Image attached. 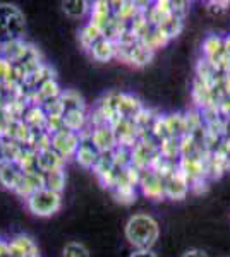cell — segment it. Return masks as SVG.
Instances as JSON below:
<instances>
[{"mask_svg": "<svg viewBox=\"0 0 230 257\" xmlns=\"http://www.w3.org/2000/svg\"><path fill=\"white\" fill-rule=\"evenodd\" d=\"M160 235V226L157 219L149 214H134L125 225V238L136 250H151Z\"/></svg>", "mask_w": 230, "mask_h": 257, "instance_id": "obj_1", "label": "cell"}, {"mask_svg": "<svg viewBox=\"0 0 230 257\" xmlns=\"http://www.w3.org/2000/svg\"><path fill=\"white\" fill-rule=\"evenodd\" d=\"M26 206L35 216L48 218L60 209L62 197H60V194L53 192V190L40 189L26 199Z\"/></svg>", "mask_w": 230, "mask_h": 257, "instance_id": "obj_2", "label": "cell"}, {"mask_svg": "<svg viewBox=\"0 0 230 257\" xmlns=\"http://www.w3.org/2000/svg\"><path fill=\"white\" fill-rule=\"evenodd\" d=\"M24 30V16L14 6H0V47L9 40L21 38Z\"/></svg>", "mask_w": 230, "mask_h": 257, "instance_id": "obj_3", "label": "cell"}, {"mask_svg": "<svg viewBox=\"0 0 230 257\" xmlns=\"http://www.w3.org/2000/svg\"><path fill=\"white\" fill-rule=\"evenodd\" d=\"M79 146H81V138H79L78 132H72L69 128H62V131L52 136V149L58 153L64 160L76 156Z\"/></svg>", "mask_w": 230, "mask_h": 257, "instance_id": "obj_4", "label": "cell"}, {"mask_svg": "<svg viewBox=\"0 0 230 257\" xmlns=\"http://www.w3.org/2000/svg\"><path fill=\"white\" fill-rule=\"evenodd\" d=\"M141 190L146 197L153 199V201H160L165 197V184H163V178L155 173L153 170H143L141 172V180H139Z\"/></svg>", "mask_w": 230, "mask_h": 257, "instance_id": "obj_5", "label": "cell"}, {"mask_svg": "<svg viewBox=\"0 0 230 257\" xmlns=\"http://www.w3.org/2000/svg\"><path fill=\"white\" fill-rule=\"evenodd\" d=\"M91 144L98 149L100 153H112L119 146L117 143V136L114 128L110 125H98L91 128Z\"/></svg>", "mask_w": 230, "mask_h": 257, "instance_id": "obj_6", "label": "cell"}, {"mask_svg": "<svg viewBox=\"0 0 230 257\" xmlns=\"http://www.w3.org/2000/svg\"><path fill=\"white\" fill-rule=\"evenodd\" d=\"M163 184H165V197H170L174 201H181L189 192V180L179 167L172 175L163 178Z\"/></svg>", "mask_w": 230, "mask_h": 257, "instance_id": "obj_7", "label": "cell"}, {"mask_svg": "<svg viewBox=\"0 0 230 257\" xmlns=\"http://www.w3.org/2000/svg\"><path fill=\"white\" fill-rule=\"evenodd\" d=\"M112 21H114V7H112V2H103V0L93 2L90 24H93L102 33H105L107 28L112 24Z\"/></svg>", "mask_w": 230, "mask_h": 257, "instance_id": "obj_8", "label": "cell"}, {"mask_svg": "<svg viewBox=\"0 0 230 257\" xmlns=\"http://www.w3.org/2000/svg\"><path fill=\"white\" fill-rule=\"evenodd\" d=\"M40 189H45V175L40 170H36V172H28L21 175L14 192L28 199L31 194H35Z\"/></svg>", "mask_w": 230, "mask_h": 257, "instance_id": "obj_9", "label": "cell"}, {"mask_svg": "<svg viewBox=\"0 0 230 257\" xmlns=\"http://www.w3.org/2000/svg\"><path fill=\"white\" fill-rule=\"evenodd\" d=\"M9 257H40V254L31 238L19 235L9 242Z\"/></svg>", "mask_w": 230, "mask_h": 257, "instance_id": "obj_10", "label": "cell"}, {"mask_svg": "<svg viewBox=\"0 0 230 257\" xmlns=\"http://www.w3.org/2000/svg\"><path fill=\"white\" fill-rule=\"evenodd\" d=\"M228 170H230V156L225 155L220 148L211 151L210 158H208V175H211L213 178H220Z\"/></svg>", "mask_w": 230, "mask_h": 257, "instance_id": "obj_11", "label": "cell"}, {"mask_svg": "<svg viewBox=\"0 0 230 257\" xmlns=\"http://www.w3.org/2000/svg\"><path fill=\"white\" fill-rule=\"evenodd\" d=\"M141 110H143V105L132 94H125V93L117 94V111H119V115L122 118L132 120Z\"/></svg>", "mask_w": 230, "mask_h": 257, "instance_id": "obj_12", "label": "cell"}, {"mask_svg": "<svg viewBox=\"0 0 230 257\" xmlns=\"http://www.w3.org/2000/svg\"><path fill=\"white\" fill-rule=\"evenodd\" d=\"M64 163H65V160L62 158L58 153L53 151L52 148L38 153V170L41 173H48V172H53V170L62 168Z\"/></svg>", "mask_w": 230, "mask_h": 257, "instance_id": "obj_13", "label": "cell"}, {"mask_svg": "<svg viewBox=\"0 0 230 257\" xmlns=\"http://www.w3.org/2000/svg\"><path fill=\"white\" fill-rule=\"evenodd\" d=\"M74 158L83 168H93L100 158V151L91 144V141H81V146Z\"/></svg>", "mask_w": 230, "mask_h": 257, "instance_id": "obj_14", "label": "cell"}, {"mask_svg": "<svg viewBox=\"0 0 230 257\" xmlns=\"http://www.w3.org/2000/svg\"><path fill=\"white\" fill-rule=\"evenodd\" d=\"M91 55H93L95 60L98 62H107L110 59H114L117 57V43L108 38H102L100 41H96V43L91 47Z\"/></svg>", "mask_w": 230, "mask_h": 257, "instance_id": "obj_15", "label": "cell"}, {"mask_svg": "<svg viewBox=\"0 0 230 257\" xmlns=\"http://www.w3.org/2000/svg\"><path fill=\"white\" fill-rule=\"evenodd\" d=\"M47 113L41 106H28V110L24 111L23 122L31 128V131H45L47 125Z\"/></svg>", "mask_w": 230, "mask_h": 257, "instance_id": "obj_16", "label": "cell"}, {"mask_svg": "<svg viewBox=\"0 0 230 257\" xmlns=\"http://www.w3.org/2000/svg\"><path fill=\"white\" fill-rule=\"evenodd\" d=\"M165 125H167V132H169V138L182 139L184 136H187L186 115L182 113L169 115V117H165Z\"/></svg>", "mask_w": 230, "mask_h": 257, "instance_id": "obj_17", "label": "cell"}, {"mask_svg": "<svg viewBox=\"0 0 230 257\" xmlns=\"http://www.w3.org/2000/svg\"><path fill=\"white\" fill-rule=\"evenodd\" d=\"M169 41H170L169 35H167L163 30H160V28H151V30H149L143 38H141V43H143L144 47L153 53L157 52L158 48L165 47Z\"/></svg>", "mask_w": 230, "mask_h": 257, "instance_id": "obj_18", "label": "cell"}, {"mask_svg": "<svg viewBox=\"0 0 230 257\" xmlns=\"http://www.w3.org/2000/svg\"><path fill=\"white\" fill-rule=\"evenodd\" d=\"M21 175H23V172L16 163H4L0 167V185H4L9 190H14Z\"/></svg>", "mask_w": 230, "mask_h": 257, "instance_id": "obj_19", "label": "cell"}, {"mask_svg": "<svg viewBox=\"0 0 230 257\" xmlns=\"http://www.w3.org/2000/svg\"><path fill=\"white\" fill-rule=\"evenodd\" d=\"M86 123H88L86 110H72L64 113V127L69 128V131L79 134L81 131H85Z\"/></svg>", "mask_w": 230, "mask_h": 257, "instance_id": "obj_20", "label": "cell"}, {"mask_svg": "<svg viewBox=\"0 0 230 257\" xmlns=\"http://www.w3.org/2000/svg\"><path fill=\"white\" fill-rule=\"evenodd\" d=\"M16 165H18L23 173L36 172L38 170V153L31 148H24L23 153L19 155L18 161H16Z\"/></svg>", "mask_w": 230, "mask_h": 257, "instance_id": "obj_21", "label": "cell"}, {"mask_svg": "<svg viewBox=\"0 0 230 257\" xmlns=\"http://www.w3.org/2000/svg\"><path fill=\"white\" fill-rule=\"evenodd\" d=\"M223 40L216 35L208 36L206 40L203 41V53H204V59L208 60H215L216 57H220L223 53Z\"/></svg>", "mask_w": 230, "mask_h": 257, "instance_id": "obj_22", "label": "cell"}, {"mask_svg": "<svg viewBox=\"0 0 230 257\" xmlns=\"http://www.w3.org/2000/svg\"><path fill=\"white\" fill-rule=\"evenodd\" d=\"M60 101H62V105H64V113L65 111H72V110H86L85 99H83L81 94L76 93V91H62Z\"/></svg>", "mask_w": 230, "mask_h": 257, "instance_id": "obj_23", "label": "cell"}, {"mask_svg": "<svg viewBox=\"0 0 230 257\" xmlns=\"http://www.w3.org/2000/svg\"><path fill=\"white\" fill-rule=\"evenodd\" d=\"M43 175H45V189L53 190V192L60 194V190L64 189V185H65V173H64V168L53 170V172L43 173Z\"/></svg>", "mask_w": 230, "mask_h": 257, "instance_id": "obj_24", "label": "cell"}, {"mask_svg": "<svg viewBox=\"0 0 230 257\" xmlns=\"http://www.w3.org/2000/svg\"><path fill=\"white\" fill-rule=\"evenodd\" d=\"M91 4L90 2H85V0H67V2H62V9H64L65 14L69 18H83L88 11L91 9Z\"/></svg>", "mask_w": 230, "mask_h": 257, "instance_id": "obj_25", "label": "cell"}, {"mask_svg": "<svg viewBox=\"0 0 230 257\" xmlns=\"http://www.w3.org/2000/svg\"><path fill=\"white\" fill-rule=\"evenodd\" d=\"M0 144H2V151H4V158H6L7 163H16L19 158V155L23 153L24 146H21L18 141L14 139H0Z\"/></svg>", "mask_w": 230, "mask_h": 257, "instance_id": "obj_26", "label": "cell"}, {"mask_svg": "<svg viewBox=\"0 0 230 257\" xmlns=\"http://www.w3.org/2000/svg\"><path fill=\"white\" fill-rule=\"evenodd\" d=\"M102 38H103V33L90 23L83 28L81 35H79V40H81L83 48H86V50H91V47H93L96 41H100Z\"/></svg>", "mask_w": 230, "mask_h": 257, "instance_id": "obj_27", "label": "cell"}, {"mask_svg": "<svg viewBox=\"0 0 230 257\" xmlns=\"http://www.w3.org/2000/svg\"><path fill=\"white\" fill-rule=\"evenodd\" d=\"M182 18H179V16H172L170 19H167L165 23L160 26V30H163L169 35V38H174V36H177L179 33L182 31Z\"/></svg>", "mask_w": 230, "mask_h": 257, "instance_id": "obj_28", "label": "cell"}, {"mask_svg": "<svg viewBox=\"0 0 230 257\" xmlns=\"http://www.w3.org/2000/svg\"><path fill=\"white\" fill-rule=\"evenodd\" d=\"M62 257H90V252H88V248L83 245V243L69 242L67 245L64 247Z\"/></svg>", "mask_w": 230, "mask_h": 257, "instance_id": "obj_29", "label": "cell"}, {"mask_svg": "<svg viewBox=\"0 0 230 257\" xmlns=\"http://www.w3.org/2000/svg\"><path fill=\"white\" fill-rule=\"evenodd\" d=\"M228 6H230L228 2H210L208 4V11L210 12L216 11V14H218V12H221V11H227Z\"/></svg>", "mask_w": 230, "mask_h": 257, "instance_id": "obj_30", "label": "cell"}, {"mask_svg": "<svg viewBox=\"0 0 230 257\" xmlns=\"http://www.w3.org/2000/svg\"><path fill=\"white\" fill-rule=\"evenodd\" d=\"M182 257H208V254H204L199 248H192V250H187Z\"/></svg>", "mask_w": 230, "mask_h": 257, "instance_id": "obj_31", "label": "cell"}, {"mask_svg": "<svg viewBox=\"0 0 230 257\" xmlns=\"http://www.w3.org/2000/svg\"><path fill=\"white\" fill-rule=\"evenodd\" d=\"M131 257H158L153 250H136Z\"/></svg>", "mask_w": 230, "mask_h": 257, "instance_id": "obj_32", "label": "cell"}, {"mask_svg": "<svg viewBox=\"0 0 230 257\" xmlns=\"http://www.w3.org/2000/svg\"><path fill=\"white\" fill-rule=\"evenodd\" d=\"M220 149L225 153V155H228V156H230V136H227V138L221 141V148H220Z\"/></svg>", "mask_w": 230, "mask_h": 257, "instance_id": "obj_33", "label": "cell"}, {"mask_svg": "<svg viewBox=\"0 0 230 257\" xmlns=\"http://www.w3.org/2000/svg\"><path fill=\"white\" fill-rule=\"evenodd\" d=\"M223 50L227 52V55L230 57V36H228V38H225V40H223Z\"/></svg>", "mask_w": 230, "mask_h": 257, "instance_id": "obj_34", "label": "cell"}, {"mask_svg": "<svg viewBox=\"0 0 230 257\" xmlns=\"http://www.w3.org/2000/svg\"><path fill=\"white\" fill-rule=\"evenodd\" d=\"M4 163H7L6 158H4V151H2V144H0V167H2Z\"/></svg>", "mask_w": 230, "mask_h": 257, "instance_id": "obj_35", "label": "cell"}]
</instances>
